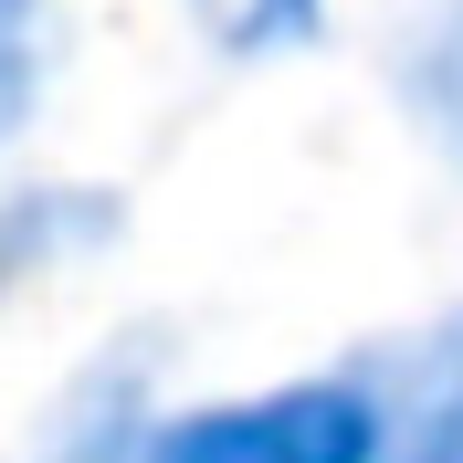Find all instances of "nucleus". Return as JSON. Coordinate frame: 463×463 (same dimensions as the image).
I'll list each match as a JSON object with an SVG mask.
<instances>
[{"label": "nucleus", "mask_w": 463, "mask_h": 463, "mask_svg": "<svg viewBox=\"0 0 463 463\" xmlns=\"http://www.w3.org/2000/svg\"><path fill=\"white\" fill-rule=\"evenodd\" d=\"M137 463H379V390L369 379H295L263 401L179 411L137 442Z\"/></svg>", "instance_id": "1"}, {"label": "nucleus", "mask_w": 463, "mask_h": 463, "mask_svg": "<svg viewBox=\"0 0 463 463\" xmlns=\"http://www.w3.org/2000/svg\"><path fill=\"white\" fill-rule=\"evenodd\" d=\"M379 463H463V326L401 347L379 390Z\"/></svg>", "instance_id": "2"}, {"label": "nucleus", "mask_w": 463, "mask_h": 463, "mask_svg": "<svg viewBox=\"0 0 463 463\" xmlns=\"http://www.w3.org/2000/svg\"><path fill=\"white\" fill-rule=\"evenodd\" d=\"M116 232V201L106 190H0V306L43 274V263L85 253Z\"/></svg>", "instance_id": "3"}, {"label": "nucleus", "mask_w": 463, "mask_h": 463, "mask_svg": "<svg viewBox=\"0 0 463 463\" xmlns=\"http://www.w3.org/2000/svg\"><path fill=\"white\" fill-rule=\"evenodd\" d=\"M53 63H63V11L53 0H0V147L43 116Z\"/></svg>", "instance_id": "4"}, {"label": "nucleus", "mask_w": 463, "mask_h": 463, "mask_svg": "<svg viewBox=\"0 0 463 463\" xmlns=\"http://www.w3.org/2000/svg\"><path fill=\"white\" fill-rule=\"evenodd\" d=\"M190 22H201V43H211V53L263 63V53H295V43H317V32H326V0H190Z\"/></svg>", "instance_id": "5"}, {"label": "nucleus", "mask_w": 463, "mask_h": 463, "mask_svg": "<svg viewBox=\"0 0 463 463\" xmlns=\"http://www.w3.org/2000/svg\"><path fill=\"white\" fill-rule=\"evenodd\" d=\"M43 463H137V379L106 369L85 401H74V421L43 442Z\"/></svg>", "instance_id": "6"}]
</instances>
